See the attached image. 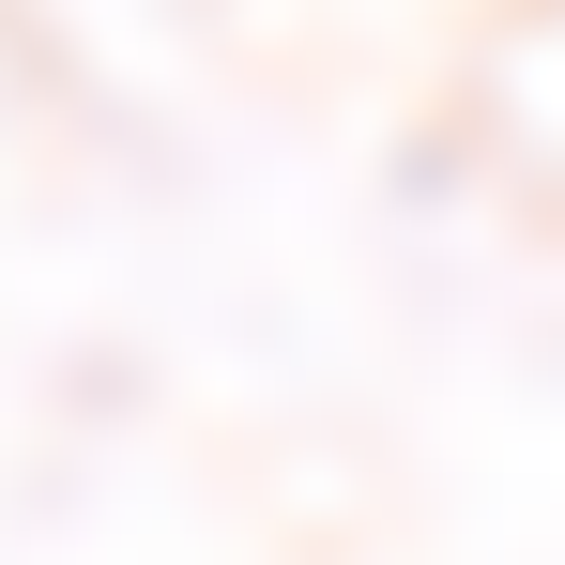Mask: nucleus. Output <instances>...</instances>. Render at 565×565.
<instances>
[]
</instances>
